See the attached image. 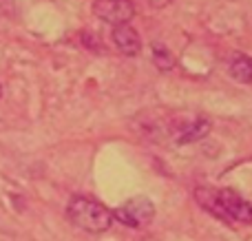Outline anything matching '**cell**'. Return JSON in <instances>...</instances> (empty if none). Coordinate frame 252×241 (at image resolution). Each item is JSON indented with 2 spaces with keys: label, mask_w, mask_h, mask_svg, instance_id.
Instances as JSON below:
<instances>
[{
  "label": "cell",
  "mask_w": 252,
  "mask_h": 241,
  "mask_svg": "<svg viewBox=\"0 0 252 241\" xmlns=\"http://www.w3.org/2000/svg\"><path fill=\"white\" fill-rule=\"evenodd\" d=\"M66 217L80 230H87V233L93 235L106 233L113 224V211H109L97 199L84 197V195L71 197V202L66 204Z\"/></svg>",
  "instance_id": "cell-1"
},
{
  "label": "cell",
  "mask_w": 252,
  "mask_h": 241,
  "mask_svg": "<svg viewBox=\"0 0 252 241\" xmlns=\"http://www.w3.org/2000/svg\"><path fill=\"white\" fill-rule=\"evenodd\" d=\"M113 219L128 228H144L155 219V204L148 197H133L113 211Z\"/></svg>",
  "instance_id": "cell-2"
},
{
  "label": "cell",
  "mask_w": 252,
  "mask_h": 241,
  "mask_svg": "<svg viewBox=\"0 0 252 241\" xmlns=\"http://www.w3.org/2000/svg\"><path fill=\"white\" fill-rule=\"evenodd\" d=\"M93 13L113 27L126 25L135 16V4L133 0H95L93 2Z\"/></svg>",
  "instance_id": "cell-3"
},
{
  "label": "cell",
  "mask_w": 252,
  "mask_h": 241,
  "mask_svg": "<svg viewBox=\"0 0 252 241\" xmlns=\"http://www.w3.org/2000/svg\"><path fill=\"white\" fill-rule=\"evenodd\" d=\"M221 204L226 208L230 221H239V224H252V204L246 202L237 190L232 188H221L219 190Z\"/></svg>",
  "instance_id": "cell-4"
},
{
  "label": "cell",
  "mask_w": 252,
  "mask_h": 241,
  "mask_svg": "<svg viewBox=\"0 0 252 241\" xmlns=\"http://www.w3.org/2000/svg\"><path fill=\"white\" fill-rule=\"evenodd\" d=\"M111 40H113L115 49L126 58H135L142 51V38L128 22L126 25H115L113 31H111Z\"/></svg>",
  "instance_id": "cell-5"
},
{
  "label": "cell",
  "mask_w": 252,
  "mask_h": 241,
  "mask_svg": "<svg viewBox=\"0 0 252 241\" xmlns=\"http://www.w3.org/2000/svg\"><path fill=\"white\" fill-rule=\"evenodd\" d=\"M195 202L199 204L206 212H210L213 217H217V219H221V221H230V217H228L226 208H223L217 188H213V186H197L195 188Z\"/></svg>",
  "instance_id": "cell-6"
},
{
  "label": "cell",
  "mask_w": 252,
  "mask_h": 241,
  "mask_svg": "<svg viewBox=\"0 0 252 241\" xmlns=\"http://www.w3.org/2000/svg\"><path fill=\"white\" fill-rule=\"evenodd\" d=\"M228 73L235 82L250 84L252 82V58L246 53H232L228 60Z\"/></svg>",
  "instance_id": "cell-7"
},
{
  "label": "cell",
  "mask_w": 252,
  "mask_h": 241,
  "mask_svg": "<svg viewBox=\"0 0 252 241\" xmlns=\"http://www.w3.org/2000/svg\"><path fill=\"white\" fill-rule=\"evenodd\" d=\"M210 128H213V124H210L208 118H195L190 124H186L184 131L177 135V144H192V142L204 140L210 133Z\"/></svg>",
  "instance_id": "cell-8"
},
{
  "label": "cell",
  "mask_w": 252,
  "mask_h": 241,
  "mask_svg": "<svg viewBox=\"0 0 252 241\" xmlns=\"http://www.w3.org/2000/svg\"><path fill=\"white\" fill-rule=\"evenodd\" d=\"M153 64L157 66L159 71H173L175 69V64H177V60H175V56H173V51L170 49H166L164 44H153Z\"/></svg>",
  "instance_id": "cell-9"
},
{
  "label": "cell",
  "mask_w": 252,
  "mask_h": 241,
  "mask_svg": "<svg viewBox=\"0 0 252 241\" xmlns=\"http://www.w3.org/2000/svg\"><path fill=\"white\" fill-rule=\"evenodd\" d=\"M173 2V0H148V4L155 9H161V7H168V4Z\"/></svg>",
  "instance_id": "cell-10"
},
{
  "label": "cell",
  "mask_w": 252,
  "mask_h": 241,
  "mask_svg": "<svg viewBox=\"0 0 252 241\" xmlns=\"http://www.w3.org/2000/svg\"><path fill=\"white\" fill-rule=\"evenodd\" d=\"M0 95H2V87H0Z\"/></svg>",
  "instance_id": "cell-11"
}]
</instances>
